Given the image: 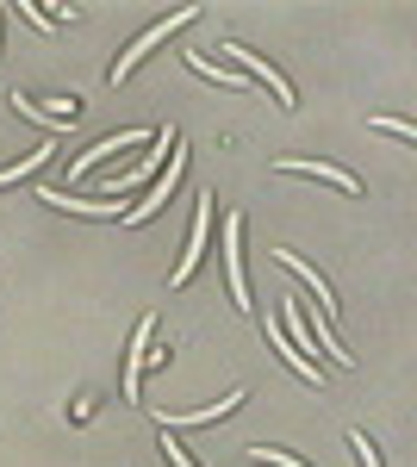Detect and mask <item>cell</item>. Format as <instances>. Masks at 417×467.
<instances>
[{
  "instance_id": "obj_5",
  "label": "cell",
  "mask_w": 417,
  "mask_h": 467,
  "mask_svg": "<svg viewBox=\"0 0 417 467\" xmlns=\"http://www.w3.org/2000/svg\"><path fill=\"white\" fill-rule=\"evenodd\" d=\"M150 330H156V318L143 312L138 337H131V368H125V399H138V380H143V343H150Z\"/></svg>"
},
{
  "instance_id": "obj_8",
  "label": "cell",
  "mask_w": 417,
  "mask_h": 467,
  "mask_svg": "<svg viewBox=\"0 0 417 467\" xmlns=\"http://www.w3.org/2000/svg\"><path fill=\"white\" fill-rule=\"evenodd\" d=\"M44 162H50V138H44V150H32V156H26L19 169H0V187H6L13 175H26V169H44Z\"/></svg>"
},
{
  "instance_id": "obj_12",
  "label": "cell",
  "mask_w": 417,
  "mask_h": 467,
  "mask_svg": "<svg viewBox=\"0 0 417 467\" xmlns=\"http://www.w3.org/2000/svg\"><path fill=\"white\" fill-rule=\"evenodd\" d=\"M169 455H174V467H200V462H187V455H181V449H174V442H169Z\"/></svg>"
},
{
  "instance_id": "obj_10",
  "label": "cell",
  "mask_w": 417,
  "mask_h": 467,
  "mask_svg": "<svg viewBox=\"0 0 417 467\" xmlns=\"http://www.w3.org/2000/svg\"><path fill=\"white\" fill-rule=\"evenodd\" d=\"M349 442H355V455H361V467H381V455H374V442H368V436H361V431L349 436Z\"/></svg>"
},
{
  "instance_id": "obj_6",
  "label": "cell",
  "mask_w": 417,
  "mask_h": 467,
  "mask_svg": "<svg viewBox=\"0 0 417 467\" xmlns=\"http://www.w3.org/2000/svg\"><path fill=\"white\" fill-rule=\"evenodd\" d=\"M280 169H287V175H293V169H299V175L337 181V187H343V193H361V181H355V175H343V169H330V162H280Z\"/></svg>"
},
{
  "instance_id": "obj_2",
  "label": "cell",
  "mask_w": 417,
  "mask_h": 467,
  "mask_svg": "<svg viewBox=\"0 0 417 467\" xmlns=\"http://www.w3.org/2000/svg\"><path fill=\"white\" fill-rule=\"evenodd\" d=\"M206 218H212V193H200V200H193V237H187V250H181V268L169 275L174 287H187V281H193V268H200V244H206Z\"/></svg>"
},
{
  "instance_id": "obj_4",
  "label": "cell",
  "mask_w": 417,
  "mask_h": 467,
  "mask_svg": "<svg viewBox=\"0 0 417 467\" xmlns=\"http://www.w3.org/2000/svg\"><path fill=\"white\" fill-rule=\"evenodd\" d=\"M231 57H237V63H244V69H255V75H262V81H268V88H275V94H280V100H287V107H293V81H287V75H280V69H268V63H262V57H249L244 44H231Z\"/></svg>"
},
{
  "instance_id": "obj_9",
  "label": "cell",
  "mask_w": 417,
  "mask_h": 467,
  "mask_svg": "<svg viewBox=\"0 0 417 467\" xmlns=\"http://www.w3.org/2000/svg\"><path fill=\"white\" fill-rule=\"evenodd\" d=\"M187 69L212 75V81H224V88H244V75H237V69H212V63H200V57H187Z\"/></svg>"
},
{
  "instance_id": "obj_1",
  "label": "cell",
  "mask_w": 417,
  "mask_h": 467,
  "mask_svg": "<svg viewBox=\"0 0 417 467\" xmlns=\"http://www.w3.org/2000/svg\"><path fill=\"white\" fill-rule=\"evenodd\" d=\"M193 19H200V6H181V13H169V19H156V26H150V32H143L138 44H131V50L119 57V69H112V81H125V75H131V63H143V50H156V44H162V37H169L174 26H193Z\"/></svg>"
},
{
  "instance_id": "obj_7",
  "label": "cell",
  "mask_w": 417,
  "mask_h": 467,
  "mask_svg": "<svg viewBox=\"0 0 417 467\" xmlns=\"http://www.w3.org/2000/svg\"><path fill=\"white\" fill-rule=\"evenodd\" d=\"M50 206H69V213H94V218H119V200H106V206H88V200H69V193H44Z\"/></svg>"
},
{
  "instance_id": "obj_3",
  "label": "cell",
  "mask_w": 417,
  "mask_h": 467,
  "mask_svg": "<svg viewBox=\"0 0 417 467\" xmlns=\"http://www.w3.org/2000/svg\"><path fill=\"white\" fill-rule=\"evenodd\" d=\"M224 268H231V299L249 312V281H244V218H224Z\"/></svg>"
},
{
  "instance_id": "obj_11",
  "label": "cell",
  "mask_w": 417,
  "mask_h": 467,
  "mask_svg": "<svg viewBox=\"0 0 417 467\" xmlns=\"http://www.w3.org/2000/svg\"><path fill=\"white\" fill-rule=\"evenodd\" d=\"M262 462H275V467H306V462H293V455H275V449H255Z\"/></svg>"
}]
</instances>
